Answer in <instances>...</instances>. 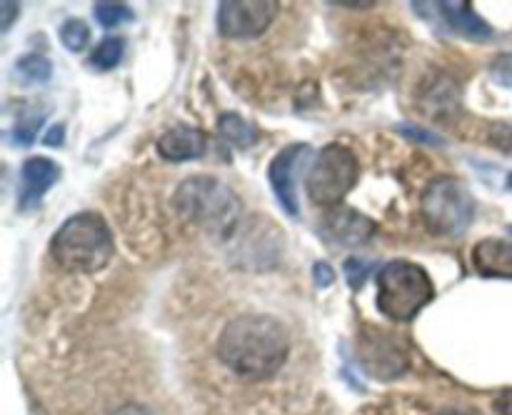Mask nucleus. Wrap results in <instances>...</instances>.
<instances>
[{
  "label": "nucleus",
  "mask_w": 512,
  "mask_h": 415,
  "mask_svg": "<svg viewBox=\"0 0 512 415\" xmlns=\"http://www.w3.org/2000/svg\"><path fill=\"white\" fill-rule=\"evenodd\" d=\"M95 18L103 28H118V25L130 23L135 18L133 10L125 3H98L95 5Z\"/></svg>",
  "instance_id": "nucleus-20"
},
{
  "label": "nucleus",
  "mask_w": 512,
  "mask_h": 415,
  "mask_svg": "<svg viewBox=\"0 0 512 415\" xmlns=\"http://www.w3.org/2000/svg\"><path fill=\"white\" fill-rule=\"evenodd\" d=\"M375 233H378V223L373 218L345 205L330 210L323 220V238L340 248H360L370 243Z\"/></svg>",
  "instance_id": "nucleus-10"
},
{
  "label": "nucleus",
  "mask_w": 512,
  "mask_h": 415,
  "mask_svg": "<svg viewBox=\"0 0 512 415\" xmlns=\"http://www.w3.org/2000/svg\"><path fill=\"white\" fill-rule=\"evenodd\" d=\"M53 78V63L45 55L30 53L15 63V80L23 85H45Z\"/></svg>",
  "instance_id": "nucleus-16"
},
{
  "label": "nucleus",
  "mask_w": 512,
  "mask_h": 415,
  "mask_svg": "<svg viewBox=\"0 0 512 415\" xmlns=\"http://www.w3.org/2000/svg\"><path fill=\"white\" fill-rule=\"evenodd\" d=\"M508 188H510V190H512V173H510V175H508Z\"/></svg>",
  "instance_id": "nucleus-31"
},
{
  "label": "nucleus",
  "mask_w": 512,
  "mask_h": 415,
  "mask_svg": "<svg viewBox=\"0 0 512 415\" xmlns=\"http://www.w3.org/2000/svg\"><path fill=\"white\" fill-rule=\"evenodd\" d=\"M343 8H373V3H338Z\"/></svg>",
  "instance_id": "nucleus-30"
},
{
  "label": "nucleus",
  "mask_w": 512,
  "mask_h": 415,
  "mask_svg": "<svg viewBox=\"0 0 512 415\" xmlns=\"http://www.w3.org/2000/svg\"><path fill=\"white\" fill-rule=\"evenodd\" d=\"M158 153L170 163H188L203 158L205 133L195 125H175L168 133L160 135Z\"/></svg>",
  "instance_id": "nucleus-12"
},
{
  "label": "nucleus",
  "mask_w": 512,
  "mask_h": 415,
  "mask_svg": "<svg viewBox=\"0 0 512 415\" xmlns=\"http://www.w3.org/2000/svg\"><path fill=\"white\" fill-rule=\"evenodd\" d=\"M435 285L428 270L410 260H390L378 273V308L395 323H410L430 300Z\"/></svg>",
  "instance_id": "nucleus-4"
},
{
  "label": "nucleus",
  "mask_w": 512,
  "mask_h": 415,
  "mask_svg": "<svg viewBox=\"0 0 512 415\" xmlns=\"http://www.w3.org/2000/svg\"><path fill=\"white\" fill-rule=\"evenodd\" d=\"M280 5L273 0H225L218 5V30L225 38H258L270 28Z\"/></svg>",
  "instance_id": "nucleus-8"
},
{
  "label": "nucleus",
  "mask_w": 512,
  "mask_h": 415,
  "mask_svg": "<svg viewBox=\"0 0 512 415\" xmlns=\"http://www.w3.org/2000/svg\"><path fill=\"white\" fill-rule=\"evenodd\" d=\"M43 143L50 145V148H60L65 143V128L63 125H53L48 133L43 135Z\"/></svg>",
  "instance_id": "nucleus-27"
},
{
  "label": "nucleus",
  "mask_w": 512,
  "mask_h": 415,
  "mask_svg": "<svg viewBox=\"0 0 512 415\" xmlns=\"http://www.w3.org/2000/svg\"><path fill=\"white\" fill-rule=\"evenodd\" d=\"M115 240L100 213H75L55 230L50 255L68 273H98L113 260Z\"/></svg>",
  "instance_id": "nucleus-2"
},
{
  "label": "nucleus",
  "mask_w": 512,
  "mask_h": 415,
  "mask_svg": "<svg viewBox=\"0 0 512 415\" xmlns=\"http://www.w3.org/2000/svg\"><path fill=\"white\" fill-rule=\"evenodd\" d=\"M173 205L188 223L215 238H230L240 225L243 200L210 175H193L175 188Z\"/></svg>",
  "instance_id": "nucleus-3"
},
{
  "label": "nucleus",
  "mask_w": 512,
  "mask_h": 415,
  "mask_svg": "<svg viewBox=\"0 0 512 415\" xmlns=\"http://www.w3.org/2000/svg\"><path fill=\"white\" fill-rule=\"evenodd\" d=\"M60 165L50 158H28L20 168V180H18V208L30 213V210L40 208L43 205L45 193L53 188L60 180Z\"/></svg>",
  "instance_id": "nucleus-11"
},
{
  "label": "nucleus",
  "mask_w": 512,
  "mask_h": 415,
  "mask_svg": "<svg viewBox=\"0 0 512 415\" xmlns=\"http://www.w3.org/2000/svg\"><path fill=\"white\" fill-rule=\"evenodd\" d=\"M313 273H315V285H318V288H330V285L335 283V273L328 263H315Z\"/></svg>",
  "instance_id": "nucleus-25"
},
{
  "label": "nucleus",
  "mask_w": 512,
  "mask_h": 415,
  "mask_svg": "<svg viewBox=\"0 0 512 415\" xmlns=\"http://www.w3.org/2000/svg\"><path fill=\"white\" fill-rule=\"evenodd\" d=\"M375 265L370 263V260H363V258H348L343 265V273L345 278H348V285L353 290H360L365 285V280H368V273H373Z\"/></svg>",
  "instance_id": "nucleus-21"
},
{
  "label": "nucleus",
  "mask_w": 512,
  "mask_h": 415,
  "mask_svg": "<svg viewBox=\"0 0 512 415\" xmlns=\"http://www.w3.org/2000/svg\"><path fill=\"white\" fill-rule=\"evenodd\" d=\"M123 50H125V40L123 38H105L98 48L93 50L90 55V65L98 70H113L118 68L120 60H123Z\"/></svg>",
  "instance_id": "nucleus-17"
},
{
  "label": "nucleus",
  "mask_w": 512,
  "mask_h": 415,
  "mask_svg": "<svg viewBox=\"0 0 512 415\" xmlns=\"http://www.w3.org/2000/svg\"><path fill=\"white\" fill-rule=\"evenodd\" d=\"M420 210L430 233L440 238H460L473 225L478 205L463 180L443 175L425 188Z\"/></svg>",
  "instance_id": "nucleus-5"
},
{
  "label": "nucleus",
  "mask_w": 512,
  "mask_h": 415,
  "mask_svg": "<svg viewBox=\"0 0 512 415\" xmlns=\"http://www.w3.org/2000/svg\"><path fill=\"white\" fill-rule=\"evenodd\" d=\"M290 353V335L273 315H238L218 338V355L235 375L263 380L278 373Z\"/></svg>",
  "instance_id": "nucleus-1"
},
{
  "label": "nucleus",
  "mask_w": 512,
  "mask_h": 415,
  "mask_svg": "<svg viewBox=\"0 0 512 415\" xmlns=\"http://www.w3.org/2000/svg\"><path fill=\"white\" fill-rule=\"evenodd\" d=\"M218 130L230 145L235 148H253L258 143L260 133L253 123H248L245 118H240L238 113H223L218 120Z\"/></svg>",
  "instance_id": "nucleus-15"
},
{
  "label": "nucleus",
  "mask_w": 512,
  "mask_h": 415,
  "mask_svg": "<svg viewBox=\"0 0 512 415\" xmlns=\"http://www.w3.org/2000/svg\"><path fill=\"white\" fill-rule=\"evenodd\" d=\"M310 155H313V148H310V145L293 143L288 145V148L280 150L268 168V178L275 190V198H278V203L283 205L288 215L300 213L298 178L305 170V165H308Z\"/></svg>",
  "instance_id": "nucleus-9"
},
{
  "label": "nucleus",
  "mask_w": 512,
  "mask_h": 415,
  "mask_svg": "<svg viewBox=\"0 0 512 415\" xmlns=\"http://www.w3.org/2000/svg\"><path fill=\"white\" fill-rule=\"evenodd\" d=\"M493 408H495V413H498V415H512V388L503 390V393L495 398Z\"/></svg>",
  "instance_id": "nucleus-26"
},
{
  "label": "nucleus",
  "mask_w": 512,
  "mask_h": 415,
  "mask_svg": "<svg viewBox=\"0 0 512 415\" xmlns=\"http://www.w3.org/2000/svg\"><path fill=\"white\" fill-rule=\"evenodd\" d=\"M20 15V5L18 3H10V0H5V3H0V30L3 33H8L10 25H13V20Z\"/></svg>",
  "instance_id": "nucleus-24"
},
{
  "label": "nucleus",
  "mask_w": 512,
  "mask_h": 415,
  "mask_svg": "<svg viewBox=\"0 0 512 415\" xmlns=\"http://www.w3.org/2000/svg\"><path fill=\"white\" fill-rule=\"evenodd\" d=\"M60 40H63L65 48L70 53H80V50L88 48L90 43V28L78 18H70L65 20L63 28H60Z\"/></svg>",
  "instance_id": "nucleus-19"
},
{
  "label": "nucleus",
  "mask_w": 512,
  "mask_h": 415,
  "mask_svg": "<svg viewBox=\"0 0 512 415\" xmlns=\"http://www.w3.org/2000/svg\"><path fill=\"white\" fill-rule=\"evenodd\" d=\"M45 120V113L43 110H23V113L18 115V120H15V128H13V143L15 145H30L35 140V135H38L40 125H43Z\"/></svg>",
  "instance_id": "nucleus-18"
},
{
  "label": "nucleus",
  "mask_w": 512,
  "mask_h": 415,
  "mask_svg": "<svg viewBox=\"0 0 512 415\" xmlns=\"http://www.w3.org/2000/svg\"><path fill=\"white\" fill-rule=\"evenodd\" d=\"M115 415H145V410H138V408H123V410H118V413Z\"/></svg>",
  "instance_id": "nucleus-29"
},
{
  "label": "nucleus",
  "mask_w": 512,
  "mask_h": 415,
  "mask_svg": "<svg viewBox=\"0 0 512 415\" xmlns=\"http://www.w3.org/2000/svg\"><path fill=\"white\" fill-rule=\"evenodd\" d=\"M440 415H480L478 410H443Z\"/></svg>",
  "instance_id": "nucleus-28"
},
{
  "label": "nucleus",
  "mask_w": 512,
  "mask_h": 415,
  "mask_svg": "<svg viewBox=\"0 0 512 415\" xmlns=\"http://www.w3.org/2000/svg\"><path fill=\"white\" fill-rule=\"evenodd\" d=\"M490 80L500 88L512 90V53H503L490 63Z\"/></svg>",
  "instance_id": "nucleus-22"
},
{
  "label": "nucleus",
  "mask_w": 512,
  "mask_h": 415,
  "mask_svg": "<svg viewBox=\"0 0 512 415\" xmlns=\"http://www.w3.org/2000/svg\"><path fill=\"white\" fill-rule=\"evenodd\" d=\"M358 363L375 380H393L408 368V348L393 330L365 325L358 333Z\"/></svg>",
  "instance_id": "nucleus-7"
},
{
  "label": "nucleus",
  "mask_w": 512,
  "mask_h": 415,
  "mask_svg": "<svg viewBox=\"0 0 512 415\" xmlns=\"http://www.w3.org/2000/svg\"><path fill=\"white\" fill-rule=\"evenodd\" d=\"M508 230H510V233H512V225H510V228H508Z\"/></svg>",
  "instance_id": "nucleus-32"
},
{
  "label": "nucleus",
  "mask_w": 512,
  "mask_h": 415,
  "mask_svg": "<svg viewBox=\"0 0 512 415\" xmlns=\"http://www.w3.org/2000/svg\"><path fill=\"white\" fill-rule=\"evenodd\" d=\"M400 133L405 135V138H413L418 140V143H428V145H445V140L440 138V135H433L428 133V130L418 128V125H398Z\"/></svg>",
  "instance_id": "nucleus-23"
},
{
  "label": "nucleus",
  "mask_w": 512,
  "mask_h": 415,
  "mask_svg": "<svg viewBox=\"0 0 512 415\" xmlns=\"http://www.w3.org/2000/svg\"><path fill=\"white\" fill-rule=\"evenodd\" d=\"M358 178L360 165L353 150L340 143H330L315 155L313 165L305 173V190L313 203L338 208L345 195L355 188Z\"/></svg>",
  "instance_id": "nucleus-6"
},
{
  "label": "nucleus",
  "mask_w": 512,
  "mask_h": 415,
  "mask_svg": "<svg viewBox=\"0 0 512 415\" xmlns=\"http://www.w3.org/2000/svg\"><path fill=\"white\" fill-rule=\"evenodd\" d=\"M440 8V18L448 23V28L453 30V33L463 35V38H470V40H493L495 30L490 28L488 23H485L483 18H480L478 13L473 10V5L470 3H438Z\"/></svg>",
  "instance_id": "nucleus-14"
},
{
  "label": "nucleus",
  "mask_w": 512,
  "mask_h": 415,
  "mask_svg": "<svg viewBox=\"0 0 512 415\" xmlns=\"http://www.w3.org/2000/svg\"><path fill=\"white\" fill-rule=\"evenodd\" d=\"M473 265L485 278L512 280V243L500 238H485L473 248Z\"/></svg>",
  "instance_id": "nucleus-13"
}]
</instances>
